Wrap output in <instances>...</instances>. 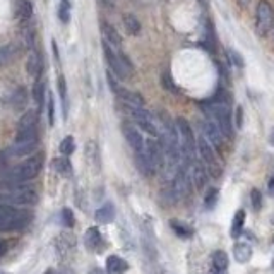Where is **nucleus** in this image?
Returning a JSON list of instances; mask_svg holds the SVG:
<instances>
[{"mask_svg": "<svg viewBox=\"0 0 274 274\" xmlns=\"http://www.w3.org/2000/svg\"><path fill=\"white\" fill-rule=\"evenodd\" d=\"M45 274H53V272L50 271V269H48V271H47V272H45Z\"/></svg>", "mask_w": 274, "mask_h": 274, "instance_id": "864d4df0", "label": "nucleus"}, {"mask_svg": "<svg viewBox=\"0 0 274 274\" xmlns=\"http://www.w3.org/2000/svg\"><path fill=\"white\" fill-rule=\"evenodd\" d=\"M53 168L55 172L64 178H70L74 173V168H72V163L67 160V156H62V158H55L53 160Z\"/></svg>", "mask_w": 274, "mask_h": 274, "instance_id": "5701e85b", "label": "nucleus"}, {"mask_svg": "<svg viewBox=\"0 0 274 274\" xmlns=\"http://www.w3.org/2000/svg\"><path fill=\"white\" fill-rule=\"evenodd\" d=\"M55 122V103H53V94L48 93V124L53 125Z\"/></svg>", "mask_w": 274, "mask_h": 274, "instance_id": "79ce46f5", "label": "nucleus"}, {"mask_svg": "<svg viewBox=\"0 0 274 274\" xmlns=\"http://www.w3.org/2000/svg\"><path fill=\"white\" fill-rule=\"evenodd\" d=\"M267 190H269V195L274 197V175L269 178V183H267Z\"/></svg>", "mask_w": 274, "mask_h": 274, "instance_id": "c03bdc74", "label": "nucleus"}, {"mask_svg": "<svg viewBox=\"0 0 274 274\" xmlns=\"http://www.w3.org/2000/svg\"><path fill=\"white\" fill-rule=\"evenodd\" d=\"M33 100L38 105V108H43V103H45V83L40 79V75L36 77V83L33 86Z\"/></svg>", "mask_w": 274, "mask_h": 274, "instance_id": "2f4dec72", "label": "nucleus"}, {"mask_svg": "<svg viewBox=\"0 0 274 274\" xmlns=\"http://www.w3.org/2000/svg\"><path fill=\"white\" fill-rule=\"evenodd\" d=\"M62 4H67V6H70V0H60Z\"/></svg>", "mask_w": 274, "mask_h": 274, "instance_id": "603ef678", "label": "nucleus"}, {"mask_svg": "<svg viewBox=\"0 0 274 274\" xmlns=\"http://www.w3.org/2000/svg\"><path fill=\"white\" fill-rule=\"evenodd\" d=\"M188 194H190V180H188L185 166H180L172 183V195L173 199H180V197H185Z\"/></svg>", "mask_w": 274, "mask_h": 274, "instance_id": "ddd939ff", "label": "nucleus"}, {"mask_svg": "<svg viewBox=\"0 0 274 274\" xmlns=\"http://www.w3.org/2000/svg\"><path fill=\"white\" fill-rule=\"evenodd\" d=\"M31 142H38V129H17L14 136V144H31Z\"/></svg>", "mask_w": 274, "mask_h": 274, "instance_id": "f3484780", "label": "nucleus"}, {"mask_svg": "<svg viewBox=\"0 0 274 274\" xmlns=\"http://www.w3.org/2000/svg\"><path fill=\"white\" fill-rule=\"evenodd\" d=\"M7 252V245H6V242L4 240H0V257H2L4 254Z\"/></svg>", "mask_w": 274, "mask_h": 274, "instance_id": "49530a36", "label": "nucleus"}, {"mask_svg": "<svg viewBox=\"0 0 274 274\" xmlns=\"http://www.w3.org/2000/svg\"><path fill=\"white\" fill-rule=\"evenodd\" d=\"M163 84H165V86L166 88H170V89H172V93H173V89H175V86H173V84H172V81H170V77H168V75H163Z\"/></svg>", "mask_w": 274, "mask_h": 274, "instance_id": "a18cd8bd", "label": "nucleus"}, {"mask_svg": "<svg viewBox=\"0 0 274 274\" xmlns=\"http://www.w3.org/2000/svg\"><path fill=\"white\" fill-rule=\"evenodd\" d=\"M233 255L240 264H245L252 259V249L247 244H237L235 249H233Z\"/></svg>", "mask_w": 274, "mask_h": 274, "instance_id": "bb28decb", "label": "nucleus"}, {"mask_svg": "<svg viewBox=\"0 0 274 274\" xmlns=\"http://www.w3.org/2000/svg\"><path fill=\"white\" fill-rule=\"evenodd\" d=\"M274 26V11L271 4L266 0H260L257 6V19H255V31H257L259 36H267L269 31Z\"/></svg>", "mask_w": 274, "mask_h": 274, "instance_id": "1a4fd4ad", "label": "nucleus"}, {"mask_svg": "<svg viewBox=\"0 0 274 274\" xmlns=\"http://www.w3.org/2000/svg\"><path fill=\"white\" fill-rule=\"evenodd\" d=\"M209 274H224V271H218V269H214V271H211Z\"/></svg>", "mask_w": 274, "mask_h": 274, "instance_id": "3c124183", "label": "nucleus"}, {"mask_svg": "<svg viewBox=\"0 0 274 274\" xmlns=\"http://www.w3.org/2000/svg\"><path fill=\"white\" fill-rule=\"evenodd\" d=\"M57 88H58V94L62 98V108H64V116L67 119V113H69V103H67V83L64 75H58L57 77Z\"/></svg>", "mask_w": 274, "mask_h": 274, "instance_id": "7c9ffc66", "label": "nucleus"}, {"mask_svg": "<svg viewBox=\"0 0 274 274\" xmlns=\"http://www.w3.org/2000/svg\"><path fill=\"white\" fill-rule=\"evenodd\" d=\"M42 168H43V154L42 152H38V154L29 156V158L26 161H22V163L9 168L6 172V175H4V180L24 183L28 180L36 178L40 175V172H42Z\"/></svg>", "mask_w": 274, "mask_h": 274, "instance_id": "f03ea898", "label": "nucleus"}, {"mask_svg": "<svg viewBox=\"0 0 274 274\" xmlns=\"http://www.w3.org/2000/svg\"><path fill=\"white\" fill-rule=\"evenodd\" d=\"M42 69H43V64L38 53H29L28 62H26V70H28V74L31 77H38V75L42 74Z\"/></svg>", "mask_w": 274, "mask_h": 274, "instance_id": "a878e982", "label": "nucleus"}, {"mask_svg": "<svg viewBox=\"0 0 274 274\" xmlns=\"http://www.w3.org/2000/svg\"><path fill=\"white\" fill-rule=\"evenodd\" d=\"M170 226L173 228V231L180 238H190L194 235V230H192L190 226H187V224L180 223L178 219H172V221H170Z\"/></svg>", "mask_w": 274, "mask_h": 274, "instance_id": "473e14b6", "label": "nucleus"}, {"mask_svg": "<svg viewBox=\"0 0 274 274\" xmlns=\"http://www.w3.org/2000/svg\"><path fill=\"white\" fill-rule=\"evenodd\" d=\"M101 33H103V36H105V42L111 45L115 50H120V48H122V38H120L119 31H116L110 22L101 21Z\"/></svg>", "mask_w": 274, "mask_h": 274, "instance_id": "2eb2a0df", "label": "nucleus"}, {"mask_svg": "<svg viewBox=\"0 0 274 274\" xmlns=\"http://www.w3.org/2000/svg\"><path fill=\"white\" fill-rule=\"evenodd\" d=\"M58 19H60L64 24H67V22L70 21V6H67V4H58Z\"/></svg>", "mask_w": 274, "mask_h": 274, "instance_id": "ea45409f", "label": "nucleus"}, {"mask_svg": "<svg viewBox=\"0 0 274 274\" xmlns=\"http://www.w3.org/2000/svg\"><path fill=\"white\" fill-rule=\"evenodd\" d=\"M136 165H137L139 172L144 175V177H152V175L156 173V168H154V166H152V163L149 161V158H147L146 151L136 152Z\"/></svg>", "mask_w": 274, "mask_h": 274, "instance_id": "412c9836", "label": "nucleus"}, {"mask_svg": "<svg viewBox=\"0 0 274 274\" xmlns=\"http://www.w3.org/2000/svg\"><path fill=\"white\" fill-rule=\"evenodd\" d=\"M244 223H245V211L244 209H238L233 216V224H231V237L237 238L240 237L242 230H244Z\"/></svg>", "mask_w": 274, "mask_h": 274, "instance_id": "c756f323", "label": "nucleus"}, {"mask_svg": "<svg viewBox=\"0 0 274 274\" xmlns=\"http://www.w3.org/2000/svg\"><path fill=\"white\" fill-rule=\"evenodd\" d=\"M94 218H96L98 223H103V224L111 223V221H113V218H115V208H113V204L106 202L105 206H101V208L98 209L96 213H94Z\"/></svg>", "mask_w": 274, "mask_h": 274, "instance_id": "393cba45", "label": "nucleus"}, {"mask_svg": "<svg viewBox=\"0 0 274 274\" xmlns=\"http://www.w3.org/2000/svg\"><path fill=\"white\" fill-rule=\"evenodd\" d=\"M177 127H178V136H180V152L182 160L187 166L195 161V152H197V141L194 139V132H192L190 125L185 119L178 116L177 119Z\"/></svg>", "mask_w": 274, "mask_h": 274, "instance_id": "20e7f679", "label": "nucleus"}, {"mask_svg": "<svg viewBox=\"0 0 274 274\" xmlns=\"http://www.w3.org/2000/svg\"><path fill=\"white\" fill-rule=\"evenodd\" d=\"M14 45H4V47H0V67H6L12 62V58H14Z\"/></svg>", "mask_w": 274, "mask_h": 274, "instance_id": "72a5a7b5", "label": "nucleus"}, {"mask_svg": "<svg viewBox=\"0 0 274 274\" xmlns=\"http://www.w3.org/2000/svg\"><path fill=\"white\" fill-rule=\"evenodd\" d=\"M269 142L274 146V127L271 129V134H269Z\"/></svg>", "mask_w": 274, "mask_h": 274, "instance_id": "8fccbe9b", "label": "nucleus"}, {"mask_svg": "<svg viewBox=\"0 0 274 274\" xmlns=\"http://www.w3.org/2000/svg\"><path fill=\"white\" fill-rule=\"evenodd\" d=\"M124 26H125V29H127V33L132 34V36H137V34L141 33V22H139L137 17L132 14L124 16Z\"/></svg>", "mask_w": 274, "mask_h": 274, "instance_id": "c85d7f7f", "label": "nucleus"}, {"mask_svg": "<svg viewBox=\"0 0 274 274\" xmlns=\"http://www.w3.org/2000/svg\"><path fill=\"white\" fill-rule=\"evenodd\" d=\"M250 201H252V208L255 211L262 209V194H260L259 188H254V190L250 192Z\"/></svg>", "mask_w": 274, "mask_h": 274, "instance_id": "a19ab883", "label": "nucleus"}, {"mask_svg": "<svg viewBox=\"0 0 274 274\" xmlns=\"http://www.w3.org/2000/svg\"><path fill=\"white\" fill-rule=\"evenodd\" d=\"M228 57L231 58V62H233V64H235V65H238V67L244 65V58L238 55V53H237L235 50H228Z\"/></svg>", "mask_w": 274, "mask_h": 274, "instance_id": "37998d69", "label": "nucleus"}, {"mask_svg": "<svg viewBox=\"0 0 274 274\" xmlns=\"http://www.w3.org/2000/svg\"><path fill=\"white\" fill-rule=\"evenodd\" d=\"M101 242H103L101 233L96 226H91L86 231V235H84V244H86V247L91 250V252H100Z\"/></svg>", "mask_w": 274, "mask_h": 274, "instance_id": "a211bd4d", "label": "nucleus"}, {"mask_svg": "<svg viewBox=\"0 0 274 274\" xmlns=\"http://www.w3.org/2000/svg\"><path fill=\"white\" fill-rule=\"evenodd\" d=\"M106 79H108V84H110V89L115 93V96L119 98L120 103H125V105H130V106H139V108H144L146 105V100L142 94H139L137 91H130V89H125L116 83V79L113 77V74L106 72Z\"/></svg>", "mask_w": 274, "mask_h": 274, "instance_id": "0eeeda50", "label": "nucleus"}, {"mask_svg": "<svg viewBox=\"0 0 274 274\" xmlns=\"http://www.w3.org/2000/svg\"><path fill=\"white\" fill-rule=\"evenodd\" d=\"M86 154L94 166H100V152H98V147L94 142H89V144L86 146Z\"/></svg>", "mask_w": 274, "mask_h": 274, "instance_id": "e433bc0d", "label": "nucleus"}, {"mask_svg": "<svg viewBox=\"0 0 274 274\" xmlns=\"http://www.w3.org/2000/svg\"><path fill=\"white\" fill-rule=\"evenodd\" d=\"M122 134L125 137V141L129 142V146L132 147L134 152H142L146 151V142H144V137L141 136V132L134 127L130 122H124L122 124Z\"/></svg>", "mask_w": 274, "mask_h": 274, "instance_id": "f8f14e48", "label": "nucleus"}, {"mask_svg": "<svg viewBox=\"0 0 274 274\" xmlns=\"http://www.w3.org/2000/svg\"><path fill=\"white\" fill-rule=\"evenodd\" d=\"M14 16H16V19H19V21L31 19V16H33V4H31L29 0H19V2L16 4Z\"/></svg>", "mask_w": 274, "mask_h": 274, "instance_id": "b1692460", "label": "nucleus"}, {"mask_svg": "<svg viewBox=\"0 0 274 274\" xmlns=\"http://www.w3.org/2000/svg\"><path fill=\"white\" fill-rule=\"evenodd\" d=\"M103 55H105L106 64H108V67H110V72L113 74L116 79H127L129 77L130 74L124 67L122 60H120L119 52H116L111 45L106 43L105 40H103Z\"/></svg>", "mask_w": 274, "mask_h": 274, "instance_id": "9d476101", "label": "nucleus"}, {"mask_svg": "<svg viewBox=\"0 0 274 274\" xmlns=\"http://www.w3.org/2000/svg\"><path fill=\"white\" fill-rule=\"evenodd\" d=\"M31 221V214L19 206L0 204V231L22 230Z\"/></svg>", "mask_w": 274, "mask_h": 274, "instance_id": "7ed1b4c3", "label": "nucleus"}, {"mask_svg": "<svg viewBox=\"0 0 274 274\" xmlns=\"http://www.w3.org/2000/svg\"><path fill=\"white\" fill-rule=\"evenodd\" d=\"M127 269L129 264L122 257H119V255H110L108 260H106V271H108V274H124L127 272Z\"/></svg>", "mask_w": 274, "mask_h": 274, "instance_id": "4be33fe9", "label": "nucleus"}, {"mask_svg": "<svg viewBox=\"0 0 274 274\" xmlns=\"http://www.w3.org/2000/svg\"><path fill=\"white\" fill-rule=\"evenodd\" d=\"M190 170H192V180H194L195 187L197 188H204L206 182H208V177H206V168L204 165H201V161H192L190 165Z\"/></svg>", "mask_w": 274, "mask_h": 274, "instance_id": "aec40b11", "label": "nucleus"}, {"mask_svg": "<svg viewBox=\"0 0 274 274\" xmlns=\"http://www.w3.org/2000/svg\"><path fill=\"white\" fill-rule=\"evenodd\" d=\"M38 192L28 185H22L16 190L0 192V204L11 206H33L38 202Z\"/></svg>", "mask_w": 274, "mask_h": 274, "instance_id": "39448f33", "label": "nucleus"}, {"mask_svg": "<svg viewBox=\"0 0 274 274\" xmlns=\"http://www.w3.org/2000/svg\"><path fill=\"white\" fill-rule=\"evenodd\" d=\"M213 267L218 269V271H224L228 267V255L223 250H216L213 254Z\"/></svg>", "mask_w": 274, "mask_h": 274, "instance_id": "f704fd0d", "label": "nucleus"}, {"mask_svg": "<svg viewBox=\"0 0 274 274\" xmlns=\"http://www.w3.org/2000/svg\"><path fill=\"white\" fill-rule=\"evenodd\" d=\"M201 127H202V136L211 142V146L221 149L224 144V136H223L221 129L218 127V124L211 119H204L201 124Z\"/></svg>", "mask_w": 274, "mask_h": 274, "instance_id": "9b49d317", "label": "nucleus"}, {"mask_svg": "<svg viewBox=\"0 0 274 274\" xmlns=\"http://www.w3.org/2000/svg\"><path fill=\"white\" fill-rule=\"evenodd\" d=\"M74 223H75V219H74L72 209H69V208L62 209V224H64L65 228H72Z\"/></svg>", "mask_w": 274, "mask_h": 274, "instance_id": "58836bf2", "label": "nucleus"}, {"mask_svg": "<svg viewBox=\"0 0 274 274\" xmlns=\"http://www.w3.org/2000/svg\"><path fill=\"white\" fill-rule=\"evenodd\" d=\"M120 108H122L127 115L132 116V120L139 125L141 130H144V132L149 134L151 137H160L158 127L154 125V119H152V115L146 108L130 106V105H125V103H120Z\"/></svg>", "mask_w": 274, "mask_h": 274, "instance_id": "423d86ee", "label": "nucleus"}, {"mask_svg": "<svg viewBox=\"0 0 274 274\" xmlns=\"http://www.w3.org/2000/svg\"><path fill=\"white\" fill-rule=\"evenodd\" d=\"M29 103V96H28V91H26L24 88H17L14 89V93H12L11 96V105L12 108H14L16 111H22L28 106Z\"/></svg>", "mask_w": 274, "mask_h": 274, "instance_id": "6ab92c4d", "label": "nucleus"}, {"mask_svg": "<svg viewBox=\"0 0 274 274\" xmlns=\"http://www.w3.org/2000/svg\"><path fill=\"white\" fill-rule=\"evenodd\" d=\"M75 151V141H74V137L72 136H67L62 139V142H60V152L64 156H70L72 152Z\"/></svg>", "mask_w": 274, "mask_h": 274, "instance_id": "c9c22d12", "label": "nucleus"}, {"mask_svg": "<svg viewBox=\"0 0 274 274\" xmlns=\"http://www.w3.org/2000/svg\"><path fill=\"white\" fill-rule=\"evenodd\" d=\"M38 147V142H31V144H14L6 149V154L9 160L12 158H22V156H31Z\"/></svg>", "mask_w": 274, "mask_h": 274, "instance_id": "dca6fc26", "label": "nucleus"}, {"mask_svg": "<svg viewBox=\"0 0 274 274\" xmlns=\"http://www.w3.org/2000/svg\"><path fill=\"white\" fill-rule=\"evenodd\" d=\"M146 154L156 170L165 166V151H163V146H161V141L158 142L156 137L146 141Z\"/></svg>", "mask_w": 274, "mask_h": 274, "instance_id": "4468645a", "label": "nucleus"}, {"mask_svg": "<svg viewBox=\"0 0 274 274\" xmlns=\"http://www.w3.org/2000/svg\"><path fill=\"white\" fill-rule=\"evenodd\" d=\"M201 108L204 110V113L208 115V119L214 120V122L218 124V127L221 129L224 137H233L230 106H228V103L221 93H218V96L211 98V100L202 101Z\"/></svg>", "mask_w": 274, "mask_h": 274, "instance_id": "f257e3e1", "label": "nucleus"}, {"mask_svg": "<svg viewBox=\"0 0 274 274\" xmlns=\"http://www.w3.org/2000/svg\"><path fill=\"white\" fill-rule=\"evenodd\" d=\"M197 152L201 154L202 163L206 165L209 173L213 175V177H219V175H221V165H219L216 154H214V147L211 146V142L204 136L197 139Z\"/></svg>", "mask_w": 274, "mask_h": 274, "instance_id": "6e6552de", "label": "nucleus"}, {"mask_svg": "<svg viewBox=\"0 0 274 274\" xmlns=\"http://www.w3.org/2000/svg\"><path fill=\"white\" fill-rule=\"evenodd\" d=\"M36 124H38V113L34 110H28L19 120H17V129L36 127Z\"/></svg>", "mask_w": 274, "mask_h": 274, "instance_id": "cd10ccee", "label": "nucleus"}, {"mask_svg": "<svg viewBox=\"0 0 274 274\" xmlns=\"http://www.w3.org/2000/svg\"><path fill=\"white\" fill-rule=\"evenodd\" d=\"M237 125H238V127L242 125V108L237 110Z\"/></svg>", "mask_w": 274, "mask_h": 274, "instance_id": "de8ad7c7", "label": "nucleus"}, {"mask_svg": "<svg viewBox=\"0 0 274 274\" xmlns=\"http://www.w3.org/2000/svg\"><path fill=\"white\" fill-rule=\"evenodd\" d=\"M218 195H219V190H218V188H209V190L206 192V195H204V204H206V208H208V209L214 208V204H216V201H218Z\"/></svg>", "mask_w": 274, "mask_h": 274, "instance_id": "4c0bfd02", "label": "nucleus"}, {"mask_svg": "<svg viewBox=\"0 0 274 274\" xmlns=\"http://www.w3.org/2000/svg\"><path fill=\"white\" fill-rule=\"evenodd\" d=\"M0 274H7V272H0Z\"/></svg>", "mask_w": 274, "mask_h": 274, "instance_id": "5fc2aeb1", "label": "nucleus"}, {"mask_svg": "<svg viewBox=\"0 0 274 274\" xmlns=\"http://www.w3.org/2000/svg\"><path fill=\"white\" fill-rule=\"evenodd\" d=\"M250 2H252V0H238V4H240L242 7H247V6H249Z\"/></svg>", "mask_w": 274, "mask_h": 274, "instance_id": "09e8293b", "label": "nucleus"}]
</instances>
